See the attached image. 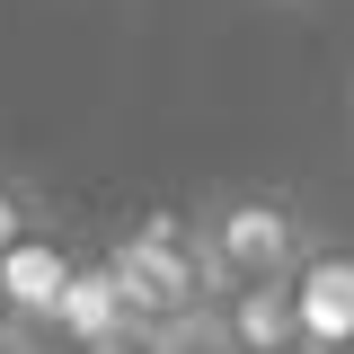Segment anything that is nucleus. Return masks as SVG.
Returning a JSON list of instances; mask_svg holds the SVG:
<instances>
[{
  "label": "nucleus",
  "mask_w": 354,
  "mask_h": 354,
  "mask_svg": "<svg viewBox=\"0 0 354 354\" xmlns=\"http://www.w3.org/2000/svg\"><path fill=\"white\" fill-rule=\"evenodd\" d=\"M27 239H44V204L18 186V177H0V266L18 257Z\"/></svg>",
  "instance_id": "obj_5"
},
{
  "label": "nucleus",
  "mask_w": 354,
  "mask_h": 354,
  "mask_svg": "<svg viewBox=\"0 0 354 354\" xmlns=\"http://www.w3.org/2000/svg\"><path fill=\"white\" fill-rule=\"evenodd\" d=\"M106 274L124 292V319L142 337H169V346H195L204 319H213V266H204V230L195 213H142L106 239Z\"/></svg>",
  "instance_id": "obj_1"
},
{
  "label": "nucleus",
  "mask_w": 354,
  "mask_h": 354,
  "mask_svg": "<svg viewBox=\"0 0 354 354\" xmlns=\"http://www.w3.org/2000/svg\"><path fill=\"white\" fill-rule=\"evenodd\" d=\"M204 346H213V354H301L292 283H230V292H213Z\"/></svg>",
  "instance_id": "obj_4"
},
{
  "label": "nucleus",
  "mask_w": 354,
  "mask_h": 354,
  "mask_svg": "<svg viewBox=\"0 0 354 354\" xmlns=\"http://www.w3.org/2000/svg\"><path fill=\"white\" fill-rule=\"evenodd\" d=\"M292 310H301V354H354V239H310Z\"/></svg>",
  "instance_id": "obj_3"
},
{
  "label": "nucleus",
  "mask_w": 354,
  "mask_h": 354,
  "mask_svg": "<svg viewBox=\"0 0 354 354\" xmlns=\"http://www.w3.org/2000/svg\"><path fill=\"white\" fill-rule=\"evenodd\" d=\"M62 354H186L169 337H142V328H115V337H97V346H62Z\"/></svg>",
  "instance_id": "obj_6"
},
{
  "label": "nucleus",
  "mask_w": 354,
  "mask_h": 354,
  "mask_svg": "<svg viewBox=\"0 0 354 354\" xmlns=\"http://www.w3.org/2000/svg\"><path fill=\"white\" fill-rule=\"evenodd\" d=\"M204 266H213V283H292L310 257V239H319V221L292 204V195H274V186H221L204 195Z\"/></svg>",
  "instance_id": "obj_2"
},
{
  "label": "nucleus",
  "mask_w": 354,
  "mask_h": 354,
  "mask_svg": "<svg viewBox=\"0 0 354 354\" xmlns=\"http://www.w3.org/2000/svg\"><path fill=\"white\" fill-rule=\"evenodd\" d=\"M27 328H36V319H27V310H18V292H9V266H0V354L18 346V337H27Z\"/></svg>",
  "instance_id": "obj_7"
}]
</instances>
